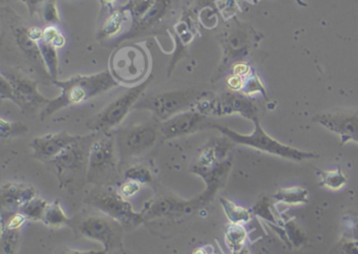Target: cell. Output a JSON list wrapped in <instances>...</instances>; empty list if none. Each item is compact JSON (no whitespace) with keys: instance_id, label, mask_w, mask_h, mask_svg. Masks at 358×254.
I'll list each match as a JSON object with an SVG mask.
<instances>
[{"instance_id":"7a4b0ae2","label":"cell","mask_w":358,"mask_h":254,"mask_svg":"<svg viewBox=\"0 0 358 254\" xmlns=\"http://www.w3.org/2000/svg\"><path fill=\"white\" fill-rule=\"evenodd\" d=\"M253 124H255V130H253L250 135L240 134V133L231 130L229 127L216 124V123H212V124L210 123L208 127L216 128L223 136L226 137L231 142L235 143V144L253 147V149H257V151H264V153H268L270 155H278V157L284 158V159L302 162L305 161V160L316 159V158L320 157L316 153L300 151V149H296V147L278 142V140L272 138L271 136H269L264 130L261 123H259V119H255L253 121Z\"/></svg>"},{"instance_id":"681fc988","label":"cell","mask_w":358,"mask_h":254,"mask_svg":"<svg viewBox=\"0 0 358 254\" xmlns=\"http://www.w3.org/2000/svg\"><path fill=\"white\" fill-rule=\"evenodd\" d=\"M212 254H216V253H212Z\"/></svg>"},{"instance_id":"52a82bcc","label":"cell","mask_w":358,"mask_h":254,"mask_svg":"<svg viewBox=\"0 0 358 254\" xmlns=\"http://www.w3.org/2000/svg\"><path fill=\"white\" fill-rule=\"evenodd\" d=\"M85 203L98 209L101 214L118 221L126 230L137 228L147 220L143 212H136L126 198L112 190L92 192Z\"/></svg>"},{"instance_id":"f1b7e54d","label":"cell","mask_w":358,"mask_h":254,"mask_svg":"<svg viewBox=\"0 0 358 254\" xmlns=\"http://www.w3.org/2000/svg\"><path fill=\"white\" fill-rule=\"evenodd\" d=\"M315 171L321 177L320 186L329 189L339 190L348 183L347 176L339 167L332 171H321L318 168H315Z\"/></svg>"},{"instance_id":"e575fe53","label":"cell","mask_w":358,"mask_h":254,"mask_svg":"<svg viewBox=\"0 0 358 254\" xmlns=\"http://www.w3.org/2000/svg\"><path fill=\"white\" fill-rule=\"evenodd\" d=\"M126 180L138 182L141 185H148L153 182V175L148 168L143 165L132 166L124 173Z\"/></svg>"},{"instance_id":"4fadbf2b","label":"cell","mask_w":358,"mask_h":254,"mask_svg":"<svg viewBox=\"0 0 358 254\" xmlns=\"http://www.w3.org/2000/svg\"><path fill=\"white\" fill-rule=\"evenodd\" d=\"M313 121L341 137V144L358 143V110H331L313 117Z\"/></svg>"},{"instance_id":"7402d4cb","label":"cell","mask_w":358,"mask_h":254,"mask_svg":"<svg viewBox=\"0 0 358 254\" xmlns=\"http://www.w3.org/2000/svg\"><path fill=\"white\" fill-rule=\"evenodd\" d=\"M220 203L230 224L244 225L253 219L251 209L235 204L226 198H221Z\"/></svg>"},{"instance_id":"ac0fdd59","label":"cell","mask_w":358,"mask_h":254,"mask_svg":"<svg viewBox=\"0 0 358 254\" xmlns=\"http://www.w3.org/2000/svg\"><path fill=\"white\" fill-rule=\"evenodd\" d=\"M233 158L230 157L220 163L214 164L206 168H194L191 173H196L201 177L206 184L205 190L201 196H198L203 204L214 200V196L218 194L219 190L224 187L231 168H232Z\"/></svg>"},{"instance_id":"44dd1931","label":"cell","mask_w":358,"mask_h":254,"mask_svg":"<svg viewBox=\"0 0 358 254\" xmlns=\"http://www.w3.org/2000/svg\"><path fill=\"white\" fill-rule=\"evenodd\" d=\"M14 33H15V38L16 41H17L18 46L22 49V52L33 62L37 63V65L46 69L44 61H42V54H40L39 44L28 36L26 28H17Z\"/></svg>"},{"instance_id":"484cf974","label":"cell","mask_w":358,"mask_h":254,"mask_svg":"<svg viewBox=\"0 0 358 254\" xmlns=\"http://www.w3.org/2000/svg\"><path fill=\"white\" fill-rule=\"evenodd\" d=\"M42 222L46 226L54 227V228L65 226L73 227L74 223L71 219L67 218L59 200L54 201V202L49 204Z\"/></svg>"},{"instance_id":"277c9868","label":"cell","mask_w":358,"mask_h":254,"mask_svg":"<svg viewBox=\"0 0 358 254\" xmlns=\"http://www.w3.org/2000/svg\"><path fill=\"white\" fill-rule=\"evenodd\" d=\"M192 110L206 117L239 114L253 122L259 119V108L255 102L249 96L239 92L229 91L219 96L204 92Z\"/></svg>"},{"instance_id":"9a60e30c","label":"cell","mask_w":358,"mask_h":254,"mask_svg":"<svg viewBox=\"0 0 358 254\" xmlns=\"http://www.w3.org/2000/svg\"><path fill=\"white\" fill-rule=\"evenodd\" d=\"M203 205L198 196L191 200H183L177 196H167L153 201L151 205L145 207V210L142 212L146 219L179 217L192 214Z\"/></svg>"},{"instance_id":"f546056e","label":"cell","mask_w":358,"mask_h":254,"mask_svg":"<svg viewBox=\"0 0 358 254\" xmlns=\"http://www.w3.org/2000/svg\"><path fill=\"white\" fill-rule=\"evenodd\" d=\"M49 203L42 198H35L34 200L26 203L24 206L18 209L20 214H24L28 221H39L44 220V214H46V208H48Z\"/></svg>"},{"instance_id":"5bb4252c","label":"cell","mask_w":358,"mask_h":254,"mask_svg":"<svg viewBox=\"0 0 358 254\" xmlns=\"http://www.w3.org/2000/svg\"><path fill=\"white\" fill-rule=\"evenodd\" d=\"M5 74L11 82L14 90L13 101L24 114H33L39 108L44 110V106L51 99L39 93L38 84L30 78L24 77L22 74Z\"/></svg>"},{"instance_id":"4dcf8cb0","label":"cell","mask_w":358,"mask_h":254,"mask_svg":"<svg viewBox=\"0 0 358 254\" xmlns=\"http://www.w3.org/2000/svg\"><path fill=\"white\" fill-rule=\"evenodd\" d=\"M22 229L1 227V249L5 254H17Z\"/></svg>"},{"instance_id":"6da1fadb","label":"cell","mask_w":358,"mask_h":254,"mask_svg":"<svg viewBox=\"0 0 358 254\" xmlns=\"http://www.w3.org/2000/svg\"><path fill=\"white\" fill-rule=\"evenodd\" d=\"M53 83L61 90V94L55 99H51L42 110V120L50 118L63 108L85 103L119 85L110 71L92 75H76L67 80H55Z\"/></svg>"},{"instance_id":"83f0119b","label":"cell","mask_w":358,"mask_h":254,"mask_svg":"<svg viewBox=\"0 0 358 254\" xmlns=\"http://www.w3.org/2000/svg\"><path fill=\"white\" fill-rule=\"evenodd\" d=\"M128 12L123 9L117 10L114 13L110 14V17L104 22L103 26L100 30V37L101 38H108L114 36L118 33L121 32L124 28V24L128 22Z\"/></svg>"},{"instance_id":"bcb514c9","label":"cell","mask_w":358,"mask_h":254,"mask_svg":"<svg viewBox=\"0 0 358 254\" xmlns=\"http://www.w3.org/2000/svg\"><path fill=\"white\" fill-rule=\"evenodd\" d=\"M231 254H251L250 250H249L248 246H245L244 248H243L241 251L235 252V253H231Z\"/></svg>"},{"instance_id":"ee69618b","label":"cell","mask_w":358,"mask_h":254,"mask_svg":"<svg viewBox=\"0 0 358 254\" xmlns=\"http://www.w3.org/2000/svg\"><path fill=\"white\" fill-rule=\"evenodd\" d=\"M352 237L358 242V220L354 221L353 227H352Z\"/></svg>"},{"instance_id":"ffe728a7","label":"cell","mask_w":358,"mask_h":254,"mask_svg":"<svg viewBox=\"0 0 358 254\" xmlns=\"http://www.w3.org/2000/svg\"><path fill=\"white\" fill-rule=\"evenodd\" d=\"M175 0H155L153 7L147 12L146 15L138 22V26L142 30L151 28L159 24L163 18L169 15L173 9Z\"/></svg>"},{"instance_id":"c3c4849f","label":"cell","mask_w":358,"mask_h":254,"mask_svg":"<svg viewBox=\"0 0 358 254\" xmlns=\"http://www.w3.org/2000/svg\"><path fill=\"white\" fill-rule=\"evenodd\" d=\"M18 1H22V3H24V1H26V0H18Z\"/></svg>"},{"instance_id":"7dc6e473","label":"cell","mask_w":358,"mask_h":254,"mask_svg":"<svg viewBox=\"0 0 358 254\" xmlns=\"http://www.w3.org/2000/svg\"><path fill=\"white\" fill-rule=\"evenodd\" d=\"M103 1H105V3H114V0H103Z\"/></svg>"},{"instance_id":"f6af8a7d","label":"cell","mask_w":358,"mask_h":254,"mask_svg":"<svg viewBox=\"0 0 358 254\" xmlns=\"http://www.w3.org/2000/svg\"><path fill=\"white\" fill-rule=\"evenodd\" d=\"M192 254H210V252H208L207 248L198 247L194 249V253Z\"/></svg>"},{"instance_id":"9c48e42d","label":"cell","mask_w":358,"mask_h":254,"mask_svg":"<svg viewBox=\"0 0 358 254\" xmlns=\"http://www.w3.org/2000/svg\"><path fill=\"white\" fill-rule=\"evenodd\" d=\"M255 40H257V33L250 26L237 19L231 20L221 39L223 59L219 69V78L230 63L243 61V58L250 52Z\"/></svg>"},{"instance_id":"1f68e13d","label":"cell","mask_w":358,"mask_h":254,"mask_svg":"<svg viewBox=\"0 0 358 254\" xmlns=\"http://www.w3.org/2000/svg\"><path fill=\"white\" fill-rule=\"evenodd\" d=\"M28 132V126L20 121H9L0 119V136L3 140L17 138Z\"/></svg>"},{"instance_id":"4316f807","label":"cell","mask_w":358,"mask_h":254,"mask_svg":"<svg viewBox=\"0 0 358 254\" xmlns=\"http://www.w3.org/2000/svg\"><path fill=\"white\" fill-rule=\"evenodd\" d=\"M39 49H40V54H42L46 71H48L53 81H55L59 73L58 49L44 40L39 42Z\"/></svg>"},{"instance_id":"603a6c76","label":"cell","mask_w":358,"mask_h":254,"mask_svg":"<svg viewBox=\"0 0 358 254\" xmlns=\"http://www.w3.org/2000/svg\"><path fill=\"white\" fill-rule=\"evenodd\" d=\"M273 198L271 196H262L257 202L253 205L251 211L255 216L263 219L264 221L271 225H282L281 218L275 210L273 204Z\"/></svg>"},{"instance_id":"836d02e7","label":"cell","mask_w":358,"mask_h":254,"mask_svg":"<svg viewBox=\"0 0 358 254\" xmlns=\"http://www.w3.org/2000/svg\"><path fill=\"white\" fill-rule=\"evenodd\" d=\"M155 0H130L122 9L128 12L136 24H138L153 7Z\"/></svg>"},{"instance_id":"f35d334b","label":"cell","mask_w":358,"mask_h":254,"mask_svg":"<svg viewBox=\"0 0 358 254\" xmlns=\"http://www.w3.org/2000/svg\"><path fill=\"white\" fill-rule=\"evenodd\" d=\"M332 254H358V242L352 237H343L339 244L335 246Z\"/></svg>"},{"instance_id":"74e56055","label":"cell","mask_w":358,"mask_h":254,"mask_svg":"<svg viewBox=\"0 0 358 254\" xmlns=\"http://www.w3.org/2000/svg\"><path fill=\"white\" fill-rule=\"evenodd\" d=\"M42 18L44 22L49 26H57L60 22V16H59L58 8L55 0H48L42 10H40Z\"/></svg>"},{"instance_id":"2e32d148","label":"cell","mask_w":358,"mask_h":254,"mask_svg":"<svg viewBox=\"0 0 358 254\" xmlns=\"http://www.w3.org/2000/svg\"><path fill=\"white\" fill-rule=\"evenodd\" d=\"M208 125L210 123H206V116L196 110H189L161 122L160 133L163 139L169 140L194 134L204 127H208Z\"/></svg>"},{"instance_id":"b9f144b4","label":"cell","mask_w":358,"mask_h":254,"mask_svg":"<svg viewBox=\"0 0 358 254\" xmlns=\"http://www.w3.org/2000/svg\"><path fill=\"white\" fill-rule=\"evenodd\" d=\"M46 1H48V0H26L24 3H26L28 12H30L31 15L33 16L34 14H36L37 12H40L42 6H44Z\"/></svg>"},{"instance_id":"cb8c5ba5","label":"cell","mask_w":358,"mask_h":254,"mask_svg":"<svg viewBox=\"0 0 358 254\" xmlns=\"http://www.w3.org/2000/svg\"><path fill=\"white\" fill-rule=\"evenodd\" d=\"M248 233L244 225L229 224L225 230V243L231 253L241 251L247 245Z\"/></svg>"},{"instance_id":"7c38bea8","label":"cell","mask_w":358,"mask_h":254,"mask_svg":"<svg viewBox=\"0 0 358 254\" xmlns=\"http://www.w3.org/2000/svg\"><path fill=\"white\" fill-rule=\"evenodd\" d=\"M160 135V126L153 123L128 127L119 133V153L123 159L142 155L155 146Z\"/></svg>"},{"instance_id":"ab89813d","label":"cell","mask_w":358,"mask_h":254,"mask_svg":"<svg viewBox=\"0 0 358 254\" xmlns=\"http://www.w3.org/2000/svg\"><path fill=\"white\" fill-rule=\"evenodd\" d=\"M140 190V183L132 181V180H128V181L124 182V183L120 186V188H119V194H121L123 198H126V200H128V198L137 196Z\"/></svg>"},{"instance_id":"5b68a950","label":"cell","mask_w":358,"mask_h":254,"mask_svg":"<svg viewBox=\"0 0 358 254\" xmlns=\"http://www.w3.org/2000/svg\"><path fill=\"white\" fill-rule=\"evenodd\" d=\"M119 84L142 83L149 71V57L138 44L117 49L110 59V69Z\"/></svg>"},{"instance_id":"8fae6325","label":"cell","mask_w":358,"mask_h":254,"mask_svg":"<svg viewBox=\"0 0 358 254\" xmlns=\"http://www.w3.org/2000/svg\"><path fill=\"white\" fill-rule=\"evenodd\" d=\"M116 143L108 133L102 138L96 139L90 149L87 182L101 183L112 176L116 167Z\"/></svg>"},{"instance_id":"3957f363","label":"cell","mask_w":358,"mask_h":254,"mask_svg":"<svg viewBox=\"0 0 358 254\" xmlns=\"http://www.w3.org/2000/svg\"><path fill=\"white\" fill-rule=\"evenodd\" d=\"M151 81L153 75H148L142 83L130 87L126 93L110 102L101 112L90 119L87 123V128L95 134H106L116 128L123 122L130 110L135 108Z\"/></svg>"},{"instance_id":"d590c367","label":"cell","mask_w":358,"mask_h":254,"mask_svg":"<svg viewBox=\"0 0 358 254\" xmlns=\"http://www.w3.org/2000/svg\"><path fill=\"white\" fill-rule=\"evenodd\" d=\"M241 93L245 94L246 96L262 93L263 94L264 97L267 98L265 87H263V84H262L259 76H257V74L253 73V71H251L250 74H248V75L245 77L244 87H243V90Z\"/></svg>"},{"instance_id":"d6a6232c","label":"cell","mask_w":358,"mask_h":254,"mask_svg":"<svg viewBox=\"0 0 358 254\" xmlns=\"http://www.w3.org/2000/svg\"><path fill=\"white\" fill-rule=\"evenodd\" d=\"M284 230L287 237L290 247L300 248L307 242V235L304 231L298 227L294 220L283 221Z\"/></svg>"},{"instance_id":"7bdbcfd3","label":"cell","mask_w":358,"mask_h":254,"mask_svg":"<svg viewBox=\"0 0 358 254\" xmlns=\"http://www.w3.org/2000/svg\"><path fill=\"white\" fill-rule=\"evenodd\" d=\"M108 252L105 249L103 250H87V251H83V250H67L63 252L62 254H108Z\"/></svg>"},{"instance_id":"d6986e66","label":"cell","mask_w":358,"mask_h":254,"mask_svg":"<svg viewBox=\"0 0 358 254\" xmlns=\"http://www.w3.org/2000/svg\"><path fill=\"white\" fill-rule=\"evenodd\" d=\"M37 198V189L35 186L28 183L3 184L0 190V201L3 208L19 209L30 201Z\"/></svg>"},{"instance_id":"30bf717a","label":"cell","mask_w":358,"mask_h":254,"mask_svg":"<svg viewBox=\"0 0 358 254\" xmlns=\"http://www.w3.org/2000/svg\"><path fill=\"white\" fill-rule=\"evenodd\" d=\"M77 230L91 241L99 242L108 252L120 247L126 230L118 221L105 214H93L78 223Z\"/></svg>"},{"instance_id":"ba28073f","label":"cell","mask_w":358,"mask_h":254,"mask_svg":"<svg viewBox=\"0 0 358 254\" xmlns=\"http://www.w3.org/2000/svg\"><path fill=\"white\" fill-rule=\"evenodd\" d=\"M95 136H83L50 162L56 169L61 185H71L83 177L87 179L90 149Z\"/></svg>"},{"instance_id":"8d00e7d4","label":"cell","mask_w":358,"mask_h":254,"mask_svg":"<svg viewBox=\"0 0 358 254\" xmlns=\"http://www.w3.org/2000/svg\"><path fill=\"white\" fill-rule=\"evenodd\" d=\"M48 44H52L55 48L61 49L67 44V38L65 34L57 28V26H48L44 30V39Z\"/></svg>"},{"instance_id":"60d3db41","label":"cell","mask_w":358,"mask_h":254,"mask_svg":"<svg viewBox=\"0 0 358 254\" xmlns=\"http://www.w3.org/2000/svg\"><path fill=\"white\" fill-rule=\"evenodd\" d=\"M14 90L5 74H0V99L13 101Z\"/></svg>"},{"instance_id":"8992f818","label":"cell","mask_w":358,"mask_h":254,"mask_svg":"<svg viewBox=\"0 0 358 254\" xmlns=\"http://www.w3.org/2000/svg\"><path fill=\"white\" fill-rule=\"evenodd\" d=\"M203 94L194 89L163 92L139 100L135 108L149 110L157 120L164 122L180 112L192 110Z\"/></svg>"},{"instance_id":"e0dca14e","label":"cell","mask_w":358,"mask_h":254,"mask_svg":"<svg viewBox=\"0 0 358 254\" xmlns=\"http://www.w3.org/2000/svg\"><path fill=\"white\" fill-rule=\"evenodd\" d=\"M83 136H75L67 132L49 134L46 136L37 137L31 143L32 155L36 160L50 163L57 155H60L65 149L80 141Z\"/></svg>"},{"instance_id":"d4e9b609","label":"cell","mask_w":358,"mask_h":254,"mask_svg":"<svg viewBox=\"0 0 358 254\" xmlns=\"http://www.w3.org/2000/svg\"><path fill=\"white\" fill-rule=\"evenodd\" d=\"M308 190L302 187L281 188L272 194L274 202L282 204L296 205L306 204L308 202Z\"/></svg>"}]
</instances>
